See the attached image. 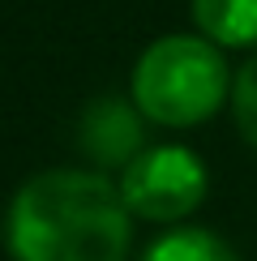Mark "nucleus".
I'll return each instance as SVG.
<instances>
[{"label":"nucleus","instance_id":"obj_1","mask_svg":"<svg viewBox=\"0 0 257 261\" xmlns=\"http://www.w3.org/2000/svg\"><path fill=\"white\" fill-rule=\"evenodd\" d=\"M133 219L112 180L94 171H43L5 214L13 261H124Z\"/></svg>","mask_w":257,"mask_h":261},{"label":"nucleus","instance_id":"obj_2","mask_svg":"<svg viewBox=\"0 0 257 261\" xmlns=\"http://www.w3.org/2000/svg\"><path fill=\"white\" fill-rule=\"evenodd\" d=\"M227 94V64L206 39L167 35L150 43L133 69V99L155 124H201Z\"/></svg>","mask_w":257,"mask_h":261},{"label":"nucleus","instance_id":"obj_3","mask_svg":"<svg viewBox=\"0 0 257 261\" xmlns=\"http://www.w3.org/2000/svg\"><path fill=\"white\" fill-rule=\"evenodd\" d=\"M120 197L128 214H142L150 223H176L206 197V167L180 146L142 150L120 176Z\"/></svg>","mask_w":257,"mask_h":261},{"label":"nucleus","instance_id":"obj_4","mask_svg":"<svg viewBox=\"0 0 257 261\" xmlns=\"http://www.w3.org/2000/svg\"><path fill=\"white\" fill-rule=\"evenodd\" d=\"M78 146L99 167H128L137 159V150H142V120L120 99H94L82 112Z\"/></svg>","mask_w":257,"mask_h":261},{"label":"nucleus","instance_id":"obj_5","mask_svg":"<svg viewBox=\"0 0 257 261\" xmlns=\"http://www.w3.org/2000/svg\"><path fill=\"white\" fill-rule=\"evenodd\" d=\"M193 17L223 47L257 43V0H193Z\"/></svg>","mask_w":257,"mask_h":261},{"label":"nucleus","instance_id":"obj_6","mask_svg":"<svg viewBox=\"0 0 257 261\" xmlns=\"http://www.w3.org/2000/svg\"><path fill=\"white\" fill-rule=\"evenodd\" d=\"M142 261H240V257H236L227 248V240H219L214 231L185 227V231H167L163 240H155Z\"/></svg>","mask_w":257,"mask_h":261},{"label":"nucleus","instance_id":"obj_7","mask_svg":"<svg viewBox=\"0 0 257 261\" xmlns=\"http://www.w3.org/2000/svg\"><path fill=\"white\" fill-rule=\"evenodd\" d=\"M232 107H236V124H240V133L257 146V56L244 64L240 77H236Z\"/></svg>","mask_w":257,"mask_h":261}]
</instances>
